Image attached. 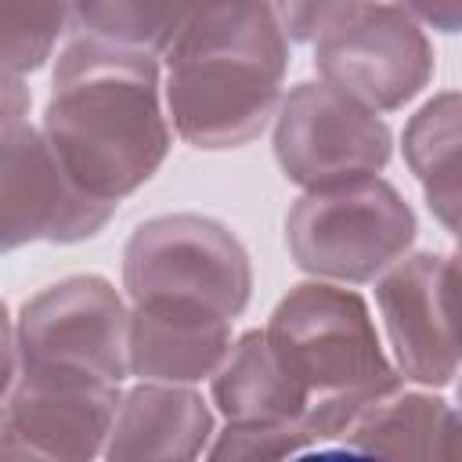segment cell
Listing matches in <instances>:
<instances>
[{
    "label": "cell",
    "instance_id": "obj_2",
    "mask_svg": "<svg viewBox=\"0 0 462 462\" xmlns=\"http://www.w3.org/2000/svg\"><path fill=\"white\" fill-rule=\"evenodd\" d=\"M159 65L177 141L199 152L245 148L285 94L289 36L274 0H199Z\"/></svg>",
    "mask_w": 462,
    "mask_h": 462
},
{
    "label": "cell",
    "instance_id": "obj_10",
    "mask_svg": "<svg viewBox=\"0 0 462 462\" xmlns=\"http://www.w3.org/2000/svg\"><path fill=\"white\" fill-rule=\"evenodd\" d=\"M372 285L383 343L397 375L430 390L451 386L458 375V256L408 249Z\"/></svg>",
    "mask_w": 462,
    "mask_h": 462
},
{
    "label": "cell",
    "instance_id": "obj_9",
    "mask_svg": "<svg viewBox=\"0 0 462 462\" xmlns=\"http://www.w3.org/2000/svg\"><path fill=\"white\" fill-rule=\"evenodd\" d=\"M310 47L318 79L375 116L411 105L430 87L437 65L426 29L390 0L357 7Z\"/></svg>",
    "mask_w": 462,
    "mask_h": 462
},
{
    "label": "cell",
    "instance_id": "obj_22",
    "mask_svg": "<svg viewBox=\"0 0 462 462\" xmlns=\"http://www.w3.org/2000/svg\"><path fill=\"white\" fill-rule=\"evenodd\" d=\"M18 379V343H14V318L7 314V303L0 300V404L11 393Z\"/></svg>",
    "mask_w": 462,
    "mask_h": 462
},
{
    "label": "cell",
    "instance_id": "obj_15",
    "mask_svg": "<svg viewBox=\"0 0 462 462\" xmlns=\"http://www.w3.org/2000/svg\"><path fill=\"white\" fill-rule=\"evenodd\" d=\"M206 383L224 422H300L310 404L307 386L282 365L263 328L238 332Z\"/></svg>",
    "mask_w": 462,
    "mask_h": 462
},
{
    "label": "cell",
    "instance_id": "obj_20",
    "mask_svg": "<svg viewBox=\"0 0 462 462\" xmlns=\"http://www.w3.org/2000/svg\"><path fill=\"white\" fill-rule=\"evenodd\" d=\"M375 0H274V14L289 43H314L325 29Z\"/></svg>",
    "mask_w": 462,
    "mask_h": 462
},
{
    "label": "cell",
    "instance_id": "obj_19",
    "mask_svg": "<svg viewBox=\"0 0 462 462\" xmlns=\"http://www.w3.org/2000/svg\"><path fill=\"white\" fill-rule=\"evenodd\" d=\"M310 437L300 422H224L213 430L206 458L213 462H238V458H303Z\"/></svg>",
    "mask_w": 462,
    "mask_h": 462
},
{
    "label": "cell",
    "instance_id": "obj_13",
    "mask_svg": "<svg viewBox=\"0 0 462 462\" xmlns=\"http://www.w3.org/2000/svg\"><path fill=\"white\" fill-rule=\"evenodd\" d=\"M217 430V411L188 383L137 379L123 390L101 458H202Z\"/></svg>",
    "mask_w": 462,
    "mask_h": 462
},
{
    "label": "cell",
    "instance_id": "obj_12",
    "mask_svg": "<svg viewBox=\"0 0 462 462\" xmlns=\"http://www.w3.org/2000/svg\"><path fill=\"white\" fill-rule=\"evenodd\" d=\"M123 386L18 375L4 397L7 458H97Z\"/></svg>",
    "mask_w": 462,
    "mask_h": 462
},
{
    "label": "cell",
    "instance_id": "obj_3",
    "mask_svg": "<svg viewBox=\"0 0 462 462\" xmlns=\"http://www.w3.org/2000/svg\"><path fill=\"white\" fill-rule=\"evenodd\" d=\"M123 296L238 321L253 296V263L224 220L162 213L141 220L123 245Z\"/></svg>",
    "mask_w": 462,
    "mask_h": 462
},
{
    "label": "cell",
    "instance_id": "obj_23",
    "mask_svg": "<svg viewBox=\"0 0 462 462\" xmlns=\"http://www.w3.org/2000/svg\"><path fill=\"white\" fill-rule=\"evenodd\" d=\"M32 112V94L29 83L18 76H0V119L7 116H29Z\"/></svg>",
    "mask_w": 462,
    "mask_h": 462
},
{
    "label": "cell",
    "instance_id": "obj_7",
    "mask_svg": "<svg viewBox=\"0 0 462 462\" xmlns=\"http://www.w3.org/2000/svg\"><path fill=\"white\" fill-rule=\"evenodd\" d=\"M271 144L282 177L303 191L375 177L393 155L386 119L325 79H307L282 94L271 119Z\"/></svg>",
    "mask_w": 462,
    "mask_h": 462
},
{
    "label": "cell",
    "instance_id": "obj_14",
    "mask_svg": "<svg viewBox=\"0 0 462 462\" xmlns=\"http://www.w3.org/2000/svg\"><path fill=\"white\" fill-rule=\"evenodd\" d=\"M235 339V321L162 303H130L126 361L134 379L199 386Z\"/></svg>",
    "mask_w": 462,
    "mask_h": 462
},
{
    "label": "cell",
    "instance_id": "obj_8",
    "mask_svg": "<svg viewBox=\"0 0 462 462\" xmlns=\"http://www.w3.org/2000/svg\"><path fill=\"white\" fill-rule=\"evenodd\" d=\"M300 426L310 437L307 455L357 458H458V411L430 386L393 383L368 393L310 397ZM303 455V458H307Z\"/></svg>",
    "mask_w": 462,
    "mask_h": 462
},
{
    "label": "cell",
    "instance_id": "obj_1",
    "mask_svg": "<svg viewBox=\"0 0 462 462\" xmlns=\"http://www.w3.org/2000/svg\"><path fill=\"white\" fill-rule=\"evenodd\" d=\"M40 130L83 195L119 206L173 148L159 58L72 36L54 58Z\"/></svg>",
    "mask_w": 462,
    "mask_h": 462
},
{
    "label": "cell",
    "instance_id": "obj_17",
    "mask_svg": "<svg viewBox=\"0 0 462 462\" xmlns=\"http://www.w3.org/2000/svg\"><path fill=\"white\" fill-rule=\"evenodd\" d=\"M199 0H69L76 36L162 58Z\"/></svg>",
    "mask_w": 462,
    "mask_h": 462
},
{
    "label": "cell",
    "instance_id": "obj_6",
    "mask_svg": "<svg viewBox=\"0 0 462 462\" xmlns=\"http://www.w3.org/2000/svg\"><path fill=\"white\" fill-rule=\"evenodd\" d=\"M130 303L101 274H69L29 296L14 318L18 375L112 383L130 379Z\"/></svg>",
    "mask_w": 462,
    "mask_h": 462
},
{
    "label": "cell",
    "instance_id": "obj_11",
    "mask_svg": "<svg viewBox=\"0 0 462 462\" xmlns=\"http://www.w3.org/2000/svg\"><path fill=\"white\" fill-rule=\"evenodd\" d=\"M116 209L69 180L40 123L29 116L0 119V256L32 242H87Z\"/></svg>",
    "mask_w": 462,
    "mask_h": 462
},
{
    "label": "cell",
    "instance_id": "obj_5",
    "mask_svg": "<svg viewBox=\"0 0 462 462\" xmlns=\"http://www.w3.org/2000/svg\"><path fill=\"white\" fill-rule=\"evenodd\" d=\"M415 209L383 173L303 191L285 213L292 263L339 285H372L415 245Z\"/></svg>",
    "mask_w": 462,
    "mask_h": 462
},
{
    "label": "cell",
    "instance_id": "obj_21",
    "mask_svg": "<svg viewBox=\"0 0 462 462\" xmlns=\"http://www.w3.org/2000/svg\"><path fill=\"white\" fill-rule=\"evenodd\" d=\"M397 4L404 14H411L422 29L455 36L462 25V0H390Z\"/></svg>",
    "mask_w": 462,
    "mask_h": 462
},
{
    "label": "cell",
    "instance_id": "obj_18",
    "mask_svg": "<svg viewBox=\"0 0 462 462\" xmlns=\"http://www.w3.org/2000/svg\"><path fill=\"white\" fill-rule=\"evenodd\" d=\"M69 29V0H0V76L40 72Z\"/></svg>",
    "mask_w": 462,
    "mask_h": 462
},
{
    "label": "cell",
    "instance_id": "obj_24",
    "mask_svg": "<svg viewBox=\"0 0 462 462\" xmlns=\"http://www.w3.org/2000/svg\"><path fill=\"white\" fill-rule=\"evenodd\" d=\"M0 458H7V430H4V404H0Z\"/></svg>",
    "mask_w": 462,
    "mask_h": 462
},
{
    "label": "cell",
    "instance_id": "obj_4",
    "mask_svg": "<svg viewBox=\"0 0 462 462\" xmlns=\"http://www.w3.org/2000/svg\"><path fill=\"white\" fill-rule=\"evenodd\" d=\"M263 336L310 397L368 393L401 383L372 307L354 285L321 278L292 285L274 303Z\"/></svg>",
    "mask_w": 462,
    "mask_h": 462
},
{
    "label": "cell",
    "instance_id": "obj_16",
    "mask_svg": "<svg viewBox=\"0 0 462 462\" xmlns=\"http://www.w3.org/2000/svg\"><path fill=\"white\" fill-rule=\"evenodd\" d=\"M458 144H462V101L458 90L433 94L401 134V155L408 173L419 180L430 213L437 224L455 235L458 206H462V173H458Z\"/></svg>",
    "mask_w": 462,
    "mask_h": 462
}]
</instances>
